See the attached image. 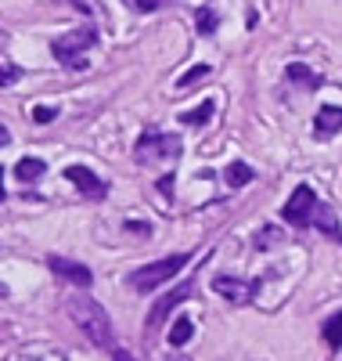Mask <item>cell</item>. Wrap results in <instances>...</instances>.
<instances>
[{
    "mask_svg": "<svg viewBox=\"0 0 342 361\" xmlns=\"http://www.w3.org/2000/svg\"><path fill=\"white\" fill-rule=\"evenodd\" d=\"M191 336H195V322L191 318H177L170 325V347H184Z\"/></svg>",
    "mask_w": 342,
    "mask_h": 361,
    "instance_id": "15",
    "label": "cell"
},
{
    "mask_svg": "<svg viewBox=\"0 0 342 361\" xmlns=\"http://www.w3.org/2000/svg\"><path fill=\"white\" fill-rule=\"evenodd\" d=\"M58 119V109L54 105H37L33 109V123H54Z\"/></svg>",
    "mask_w": 342,
    "mask_h": 361,
    "instance_id": "22",
    "label": "cell"
},
{
    "mask_svg": "<svg viewBox=\"0 0 342 361\" xmlns=\"http://www.w3.org/2000/svg\"><path fill=\"white\" fill-rule=\"evenodd\" d=\"M213 109H216L213 102H202L198 109H191V112H184V116H180V123H188V127H205L209 119H213Z\"/></svg>",
    "mask_w": 342,
    "mask_h": 361,
    "instance_id": "16",
    "label": "cell"
},
{
    "mask_svg": "<svg viewBox=\"0 0 342 361\" xmlns=\"http://www.w3.org/2000/svg\"><path fill=\"white\" fill-rule=\"evenodd\" d=\"M112 361H134L130 350H112Z\"/></svg>",
    "mask_w": 342,
    "mask_h": 361,
    "instance_id": "26",
    "label": "cell"
},
{
    "mask_svg": "<svg viewBox=\"0 0 342 361\" xmlns=\"http://www.w3.org/2000/svg\"><path fill=\"white\" fill-rule=\"evenodd\" d=\"M314 224L317 231H324L328 238H335V243H342V224H338V217H335V209L331 206H324V202H317L314 206Z\"/></svg>",
    "mask_w": 342,
    "mask_h": 361,
    "instance_id": "10",
    "label": "cell"
},
{
    "mask_svg": "<svg viewBox=\"0 0 342 361\" xmlns=\"http://www.w3.org/2000/svg\"><path fill=\"white\" fill-rule=\"evenodd\" d=\"M166 361H191V357H184V354H166Z\"/></svg>",
    "mask_w": 342,
    "mask_h": 361,
    "instance_id": "28",
    "label": "cell"
},
{
    "mask_svg": "<svg viewBox=\"0 0 342 361\" xmlns=\"http://www.w3.org/2000/svg\"><path fill=\"white\" fill-rule=\"evenodd\" d=\"M65 311H69V318L76 322V329L80 333L94 343V347H112V318H108V311L98 304V300H90V296H72L69 304H65Z\"/></svg>",
    "mask_w": 342,
    "mask_h": 361,
    "instance_id": "1",
    "label": "cell"
},
{
    "mask_svg": "<svg viewBox=\"0 0 342 361\" xmlns=\"http://www.w3.org/2000/svg\"><path fill=\"white\" fill-rule=\"evenodd\" d=\"M47 267L54 271V275H61V279H69L72 286H80V289H87L90 282H94V275H90V267L87 264H76V260H65V257H47Z\"/></svg>",
    "mask_w": 342,
    "mask_h": 361,
    "instance_id": "8",
    "label": "cell"
},
{
    "mask_svg": "<svg viewBox=\"0 0 342 361\" xmlns=\"http://www.w3.org/2000/svg\"><path fill=\"white\" fill-rule=\"evenodd\" d=\"M8 141H11V134H8V127H4V123H0V148H4Z\"/></svg>",
    "mask_w": 342,
    "mask_h": 361,
    "instance_id": "27",
    "label": "cell"
},
{
    "mask_svg": "<svg viewBox=\"0 0 342 361\" xmlns=\"http://www.w3.org/2000/svg\"><path fill=\"white\" fill-rule=\"evenodd\" d=\"M127 231H141V235H151V224H144V221H127Z\"/></svg>",
    "mask_w": 342,
    "mask_h": 361,
    "instance_id": "25",
    "label": "cell"
},
{
    "mask_svg": "<svg viewBox=\"0 0 342 361\" xmlns=\"http://www.w3.org/2000/svg\"><path fill=\"white\" fill-rule=\"evenodd\" d=\"M191 293H195V286H191V282H184V286L170 289V293L159 300V304L151 307V314H148V333H159V329H163V322L170 318V311H173V307H180V304H184V300H188Z\"/></svg>",
    "mask_w": 342,
    "mask_h": 361,
    "instance_id": "6",
    "label": "cell"
},
{
    "mask_svg": "<svg viewBox=\"0 0 342 361\" xmlns=\"http://www.w3.org/2000/svg\"><path fill=\"white\" fill-rule=\"evenodd\" d=\"M0 202H4V170H0Z\"/></svg>",
    "mask_w": 342,
    "mask_h": 361,
    "instance_id": "29",
    "label": "cell"
},
{
    "mask_svg": "<svg viewBox=\"0 0 342 361\" xmlns=\"http://www.w3.org/2000/svg\"><path fill=\"white\" fill-rule=\"evenodd\" d=\"M195 25H198V33H202V37H213V33H216V25H220V18H216L213 8H198Z\"/></svg>",
    "mask_w": 342,
    "mask_h": 361,
    "instance_id": "18",
    "label": "cell"
},
{
    "mask_svg": "<svg viewBox=\"0 0 342 361\" xmlns=\"http://www.w3.org/2000/svg\"><path fill=\"white\" fill-rule=\"evenodd\" d=\"M180 156V137L177 134H159V130H144L137 137V159H177Z\"/></svg>",
    "mask_w": 342,
    "mask_h": 361,
    "instance_id": "4",
    "label": "cell"
},
{
    "mask_svg": "<svg viewBox=\"0 0 342 361\" xmlns=\"http://www.w3.org/2000/svg\"><path fill=\"white\" fill-rule=\"evenodd\" d=\"M224 180H227V185H231V188H245V185H248V180H256V173H253V166H248V163H241V159H234V163L227 166V173H224Z\"/></svg>",
    "mask_w": 342,
    "mask_h": 361,
    "instance_id": "13",
    "label": "cell"
},
{
    "mask_svg": "<svg viewBox=\"0 0 342 361\" xmlns=\"http://www.w3.org/2000/svg\"><path fill=\"white\" fill-rule=\"evenodd\" d=\"M324 343H328L331 350H342V311L324 322Z\"/></svg>",
    "mask_w": 342,
    "mask_h": 361,
    "instance_id": "17",
    "label": "cell"
},
{
    "mask_svg": "<svg viewBox=\"0 0 342 361\" xmlns=\"http://www.w3.org/2000/svg\"><path fill=\"white\" fill-rule=\"evenodd\" d=\"M18 76H22V69H18V66L0 62V87H11V83H18Z\"/></svg>",
    "mask_w": 342,
    "mask_h": 361,
    "instance_id": "21",
    "label": "cell"
},
{
    "mask_svg": "<svg viewBox=\"0 0 342 361\" xmlns=\"http://www.w3.org/2000/svg\"><path fill=\"white\" fill-rule=\"evenodd\" d=\"M65 177L72 180V185L80 188V192H87V195H105V185L98 180V173L94 170H87V166H65Z\"/></svg>",
    "mask_w": 342,
    "mask_h": 361,
    "instance_id": "9",
    "label": "cell"
},
{
    "mask_svg": "<svg viewBox=\"0 0 342 361\" xmlns=\"http://www.w3.org/2000/svg\"><path fill=\"white\" fill-rule=\"evenodd\" d=\"M44 170H47V163H44V159H33V156H25V159H18V163H15L18 180H40V177H44Z\"/></svg>",
    "mask_w": 342,
    "mask_h": 361,
    "instance_id": "14",
    "label": "cell"
},
{
    "mask_svg": "<svg viewBox=\"0 0 342 361\" xmlns=\"http://www.w3.org/2000/svg\"><path fill=\"white\" fill-rule=\"evenodd\" d=\"M213 289L220 293L227 304H248V300L256 296V282H241V279H231V275H216Z\"/></svg>",
    "mask_w": 342,
    "mask_h": 361,
    "instance_id": "7",
    "label": "cell"
},
{
    "mask_svg": "<svg viewBox=\"0 0 342 361\" xmlns=\"http://www.w3.org/2000/svg\"><path fill=\"white\" fill-rule=\"evenodd\" d=\"M314 206H317L314 188H310V185H296V192L289 195V202H285V209H281V217H285V224H292V228H306L310 221H314Z\"/></svg>",
    "mask_w": 342,
    "mask_h": 361,
    "instance_id": "5",
    "label": "cell"
},
{
    "mask_svg": "<svg viewBox=\"0 0 342 361\" xmlns=\"http://www.w3.org/2000/svg\"><path fill=\"white\" fill-rule=\"evenodd\" d=\"M159 192H163L166 199H173V173H166V177H159Z\"/></svg>",
    "mask_w": 342,
    "mask_h": 361,
    "instance_id": "23",
    "label": "cell"
},
{
    "mask_svg": "<svg viewBox=\"0 0 342 361\" xmlns=\"http://www.w3.org/2000/svg\"><path fill=\"white\" fill-rule=\"evenodd\" d=\"M98 44V33L94 29H72V33H65V37H58L54 44H51V51H54V58L61 66H69V69H83L87 66V51Z\"/></svg>",
    "mask_w": 342,
    "mask_h": 361,
    "instance_id": "3",
    "label": "cell"
},
{
    "mask_svg": "<svg viewBox=\"0 0 342 361\" xmlns=\"http://www.w3.org/2000/svg\"><path fill=\"white\" fill-rule=\"evenodd\" d=\"M191 257L188 253H173V257H163V260H155V264H148V267H141V271H134V275L127 279V286L134 289V293H151V289H159L163 282H170L173 275H180V267L188 264Z\"/></svg>",
    "mask_w": 342,
    "mask_h": 361,
    "instance_id": "2",
    "label": "cell"
},
{
    "mask_svg": "<svg viewBox=\"0 0 342 361\" xmlns=\"http://www.w3.org/2000/svg\"><path fill=\"white\" fill-rule=\"evenodd\" d=\"M213 73V66H205V62H198L195 69H188V73H184L180 80H177V87H191V83H198V80H205Z\"/></svg>",
    "mask_w": 342,
    "mask_h": 361,
    "instance_id": "19",
    "label": "cell"
},
{
    "mask_svg": "<svg viewBox=\"0 0 342 361\" xmlns=\"http://www.w3.org/2000/svg\"><path fill=\"white\" fill-rule=\"evenodd\" d=\"M285 76H289L292 83H299V87H310V90L321 87V76H317L314 69H310V66H303V62H292V66L285 69Z\"/></svg>",
    "mask_w": 342,
    "mask_h": 361,
    "instance_id": "12",
    "label": "cell"
},
{
    "mask_svg": "<svg viewBox=\"0 0 342 361\" xmlns=\"http://www.w3.org/2000/svg\"><path fill=\"white\" fill-rule=\"evenodd\" d=\"M277 238H281V231H277V228H263V231L256 235V250H270V246H277Z\"/></svg>",
    "mask_w": 342,
    "mask_h": 361,
    "instance_id": "20",
    "label": "cell"
},
{
    "mask_svg": "<svg viewBox=\"0 0 342 361\" xmlns=\"http://www.w3.org/2000/svg\"><path fill=\"white\" fill-rule=\"evenodd\" d=\"M134 8L137 11H155V8H163V0H134Z\"/></svg>",
    "mask_w": 342,
    "mask_h": 361,
    "instance_id": "24",
    "label": "cell"
},
{
    "mask_svg": "<svg viewBox=\"0 0 342 361\" xmlns=\"http://www.w3.org/2000/svg\"><path fill=\"white\" fill-rule=\"evenodd\" d=\"M314 130H317L321 137L338 134V130H342V109H338V105H321V112L314 116Z\"/></svg>",
    "mask_w": 342,
    "mask_h": 361,
    "instance_id": "11",
    "label": "cell"
}]
</instances>
